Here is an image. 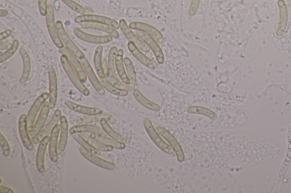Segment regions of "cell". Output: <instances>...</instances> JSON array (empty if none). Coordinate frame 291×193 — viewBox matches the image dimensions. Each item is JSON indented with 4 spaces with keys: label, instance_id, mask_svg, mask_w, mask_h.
Instances as JSON below:
<instances>
[{
    "label": "cell",
    "instance_id": "obj_43",
    "mask_svg": "<svg viewBox=\"0 0 291 193\" xmlns=\"http://www.w3.org/2000/svg\"><path fill=\"white\" fill-rule=\"evenodd\" d=\"M47 0H38V8L40 15L43 16L47 14Z\"/></svg>",
    "mask_w": 291,
    "mask_h": 193
},
{
    "label": "cell",
    "instance_id": "obj_31",
    "mask_svg": "<svg viewBox=\"0 0 291 193\" xmlns=\"http://www.w3.org/2000/svg\"><path fill=\"white\" fill-rule=\"evenodd\" d=\"M90 137L94 139V140L99 141L105 145H111V146L113 147L114 148L117 149V150H124L126 148V145L123 143V142L114 140L110 137H108L107 135L91 133Z\"/></svg>",
    "mask_w": 291,
    "mask_h": 193
},
{
    "label": "cell",
    "instance_id": "obj_17",
    "mask_svg": "<svg viewBox=\"0 0 291 193\" xmlns=\"http://www.w3.org/2000/svg\"><path fill=\"white\" fill-rule=\"evenodd\" d=\"M127 47L128 50L131 52L132 55L136 59L138 62H140L144 65L148 67V68L155 69L157 68L158 64L155 61L148 58V57L143 53H142L140 49L134 45V43L129 42L127 44Z\"/></svg>",
    "mask_w": 291,
    "mask_h": 193
},
{
    "label": "cell",
    "instance_id": "obj_41",
    "mask_svg": "<svg viewBox=\"0 0 291 193\" xmlns=\"http://www.w3.org/2000/svg\"><path fill=\"white\" fill-rule=\"evenodd\" d=\"M19 46V42L18 40L15 39L12 43V45L10 48L6 50L4 53L1 54L0 56V63L2 64L6 60H8L13 55H15L17 50H18Z\"/></svg>",
    "mask_w": 291,
    "mask_h": 193
},
{
    "label": "cell",
    "instance_id": "obj_49",
    "mask_svg": "<svg viewBox=\"0 0 291 193\" xmlns=\"http://www.w3.org/2000/svg\"><path fill=\"white\" fill-rule=\"evenodd\" d=\"M284 1H285L286 5H291V0H284Z\"/></svg>",
    "mask_w": 291,
    "mask_h": 193
},
{
    "label": "cell",
    "instance_id": "obj_36",
    "mask_svg": "<svg viewBox=\"0 0 291 193\" xmlns=\"http://www.w3.org/2000/svg\"><path fill=\"white\" fill-rule=\"evenodd\" d=\"M100 82L103 86L105 89L108 92L120 97H125L128 96V91L127 89H122L116 86L113 85L106 79H101Z\"/></svg>",
    "mask_w": 291,
    "mask_h": 193
},
{
    "label": "cell",
    "instance_id": "obj_12",
    "mask_svg": "<svg viewBox=\"0 0 291 193\" xmlns=\"http://www.w3.org/2000/svg\"><path fill=\"white\" fill-rule=\"evenodd\" d=\"M79 151L83 157L85 158L87 161L98 166V167L107 169V170H113L116 167V165L114 162L100 158L98 157V155L87 151L82 146L79 148Z\"/></svg>",
    "mask_w": 291,
    "mask_h": 193
},
{
    "label": "cell",
    "instance_id": "obj_38",
    "mask_svg": "<svg viewBox=\"0 0 291 193\" xmlns=\"http://www.w3.org/2000/svg\"><path fill=\"white\" fill-rule=\"evenodd\" d=\"M62 1L68 7L72 9L74 12L78 13L80 15H92L93 11L89 8L83 7L82 5L77 4L73 0H62Z\"/></svg>",
    "mask_w": 291,
    "mask_h": 193
},
{
    "label": "cell",
    "instance_id": "obj_9",
    "mask_svg": "<svg viewBox=\"0 0 291 193\" xmlns=\"http://www.w3.org/2000/svg\"><path fill=\"white\" fill-rule=\"evenodd\" d=\"M74 33L77 38L82 41L96 44V45H105L111 42L113 40V37L110 35H94L90 33H86L82 30L76 28L74 30Z\"/></svg>",
    "mask_w": 291,
    "mask_h": 193
},
{
    "label": "cell",
    "instance_id": "obj_15",
    "mask_svg": "<svg viewBox=\"0 0 291 193\" xmlns=\"http://www.w3.org/2000/svg\"><path fill=\"white\" fill-rule=\"evenodd\" d=\"M59 52L63 54V55L67 56L71 66L75 70L80 80H82L83 83H86L87 80V76L85 70L83 68L82 64L79 60V59L73 53L71 52L70 50L66 48V47H63V48L59 49Z\"/></svg>",
    "mask_w": 291,
    "mask_h": 193
},
{
    "label": "cell",
    "instance_id": "obj_30",
    "mask_svg": "<svg viewBox=\"0 0 291 193\" xmlns=\"http://www.w3.org/2000/svg\"><path fill=\"white\" fill-rule=\"evenodd\" d=\"M124 50L120 49L117 50L116 56V67L117 73L120 79L124 83L127 84L130 83V80L125 71L124 63Z\"/></svg>",
    "mask_w": 291,
    "mask_h": 193
},
{
    "label": "cell",
    "instance_id": "obj_21",
    "mask_svg": "<svg viewBox=\"0 0 291 193\" xmlns=\"http://www.w3.org/2000/svg\"><path fill=\"white\" fill-rule=\"evenodd\" d=\"M49 136H47L40 141L36 157V165L37 170L40 174H43L45 172V155L47 145L49 144Z\"/></svg>",
    "mask_w": 291,
    "mask_h": 193
},
{
    "label": "cell",
    "instance_id": "obj_22",
    "mask_svg": "<svg viewBox=\"0 0 291 193\" xmlns=\"http://www.w3.org/2000/svg\"><path fill=\"white\" fill-rule=\"evenodd\" d=\"M60 135L57 147V153L59 155L62 154L65 150L67 146L68 138H69V124L67 118L65 116H62L60 117Z\"/></svg>",
    "mask_w": 291,
    "mask_h": 193
},
{
    "label": "cell",
    "instance_id": "obj_8",
    "mask_svg": "<svg viewBox=\"0 0 291 193\" xmlns=\"http://www.w3.org/2000/svg\"><path fill=\"white\" fill-rule=\"evenodd\" d=\"M135 33H136V35L139 38L143 40L153 50L158 64H164V53L160 46H159L157 40L146 32L137 30Z\"/></svg>",
    "mask_w": 291,
    "mask_h": 193
},
{
    "label": "cell",
    "instance_id": "obj_35",
    "mask_svg": "<svg viewBox=\"0 0 291 193\" xmlns=\"http://www.w3.org/2000/svg\"><path fill=\"white\" fill-rule=\"evenodd\" d=\"M187 112L189 114H200L207 117L210 119L215 121L218 119V115L211 109L208 108L193 106L188 108Z\"/></svg>",
    "mask_w": 291,
    "mask_h": 193
},
{
    "label": "cell",
    "instance_id": "obj_29",
    "mask_svg": "<svg viewBox=\"0 0 291 193\" xmlns=\"http://www.w3.org/2000/svg\"><path fill=\"white\" fill-rule=\"evenodd\" d=\"M81 26L84 29L101 30V31L108 33V35H110L116 39H119L120 38L119 33L117 31L116 29L107 25L97 23L84 22L81 23Z\"/></svg>",
    "mask_w": 291,
    "mask_h": 193
},
{
    "label": "cell",
    "instance_id": "obj_34",
    "mask_svg": "<svg viewBox=\"0 0 291 193\" xmlns=\"http://www.w3.org/2000/svg\"><path fill=\"white\" fill-rule=\"evenodd\" d=\"M124 63L125 67H126L127 76L130 80V83L128 84L127 90L131 91L134 89L135 83H136V72H135L133 64L129 58L125 57Z\"/></svg>",
    "mask_w": 291,
    "mask_h": 193
},
{
    "label": "cell",
    "instance_id": "obj_1",
    "mask_svg": "<svg viewBox=\"0 0 291 193\" xmlns=\"http://www.w3.org/2000/svg\"><path fill=\"white\" fill-rule=\"evenodd\" d=\"M60 63L62 64V66L64 70V72L67 74L68 77L73 83L74 86L76 88V89L79 91L80 93H82L83 96H88L90 95V91L88 88L84 85V83L80 80V78L77 74L75 72V70L73 69L71 64L69 62V59L65 55H63L60 57Z\"/></svg>",
    "mask_w": 291,
    "mask_h": 193
},
{
    "label": "cell",
    "instance_id": "obj_7",
    "mask_svg": "<svg viewBox=\"0 0 291 193\" xmlns=\"http://www.w3.org/2000/svg\"><path fill=\"white\" fill-rule=\"evenodd\" d=\"M120 28L121 32H123V34L127 38L129 42H133L134 45L136 46L139 49L144 52L149 51L150 48L146 44L143 40L141 39L139 37L135 35V33L131 31L129 27L127 24V22L124 19H121L119 22Z\"/></svg>",
    "mask_w": 291,
    "mask_h": 193
},
{
    "label": "cell",
    "instance_id": "obj_18",
    "mask_svg": "<svg viewBox=\"0 0 291 193\" xmlns=\"http://www.w3.org/2000/svg\"><path fill=\"white\" fill-rule=\"evenodd\" d=\"M131 30H138L148 33L157 40V42L161 43L164 41V36L157 29L150 25L144 22H133L130 23L129 26Z\"/></svg>",
    "mask_w": 291,
    "mask_h": 193
},
{
    "label": "cell",
    "instance_id": "obj_13",
    "mask_svg": "<svg viewBox=\"0 0 291 193\" xmlns=\"http://www.w3.org/2000/svg\"><path fill=\"white\" fill-rule=\"evenodd\" d=\"M81 63H82L84 70L86 73L88 79H89L90 82L92 84L94 89L96 90V92L103 96L106 93V91L101 84L100 80L97 79L95 73L91 66L89 60L85 57V58L80 60Z\"/></svg>",
    "mask_w": 291,
    "mask_h": 193
},
{
    "label": "cell",
    "instance_id": "obj_48",
    "mask_svg": "<svg viewBox=\"0 0 291 193\" xmlns=\"http://www.w3.org/2000/svg\"><path fill=\"white\" fill-rule=\"evenodd\" d=\"M9 12L7 10L1 9V11H0V16H1V17H4V16H7Z\"/></svg>",
    "mask_w": 291,
    "mask_h": 193
},
{
    "label": "cell",
    "instance_id": "obj_25",
    "mask_svg": "<svg viewBox=\"0 0 291 193\" xmlns=\"http://www.w3.org/2000/svg\"><path fill=\"white\" fill-rule=\"evenodd\" d=\"M20 55H21L23 63V71L19 82L21 84L25 83L29 79L30 73H31L32 64L29 54L26 49L23 47L19 50Z\"/></svg>",
    "mask_w": 291,
    "mask_h": 193
},
{
    "label": "cell",
    "instance_id": "obj_20",
    "mask_svg": "<svg viewBox=\"0 0 291 193\" xmlns=\"http://www.w3.org/2000/svg\"><path fill=\"white\" fill-rule=\"evenodd\" d=\"M50 110L49 102L46 101L43 105L38 119H37L35 125H34L33 129L29 131L30 137L32 138L35 137L42 131L43 128L45 126L47 117L49 116Z\"/></svg>",
    "mask_w": 291,
    "mask_h": 193
},
{
    "label": "cell",
    "instance_id": "obj_10",
    "mask_svg": "<svg viewBox=\"0 0 291 193\" xmlns=\"http://www.w3.org/2000/svg\"><path fill=\"white\" fill-rule=\"evenodd\" d=\"M18 129L23 145L27 150L32 151L35 146L30 138L28 125V116L26 114H22L19 118Z\"/></svg>",
    "mask_w": 291,
    "mask_h": 193
},
{
    "label": "cell",
    "instance_id": "obj_39",
    "mask_svg": "<svg viewBox=\"0 0 291 193\" xmlns=\"http://www.w3.org/2000/svg\"><path fill=\"white\" fill-rule=\"evenodd\" d=\"M117 50V47L113 46L111 47L109 50V54H108V64L111 73L118 79L119 76H118L117 73L116 67V56Z\"/></svg>",
    "mask_w": 291,
    "mask_h": 193
},
{
    "label": "cell",
    "instance_id": "obj_23",
    "mask_svg": "<svg viewBox=\"0 0 291 193\" xmlns=\"http://www.w3.org/2000/svg\"><path fill=\"white\" fill-rule=\"evenodd\" d=\"M277 5L279 10V22L276 35L280 37L283 36L286 31L288 24V9L284 0H278Z\"/></svg>",
    "mask_w": 291,
    "mask_h": 193
},
{
    "label": "cell",
    "instance_id": "obj_42",
    "mask_svg": "<svg viewBox=\"0 0 291 193\" xmlns=\"http://www.w3.org/2000/svg\"><path fill=\"white\" fill-rule=\"evenodd\" d=\"M0 145H1L3 155L5 157H9L11 152V146H10L9 142L4 135H3L2 132H1V136H0Z\"/></svg>",
    "mask_w": 291,
    "mask_h": 193
},
{
    "label": "cell",
    "instance_id": "obj_28",
    "mask_svg": "<svg viewBox=\"0 0 291 193\" xmlns=\"http://www.w3.org/2000/svg\"><path fill=\"white\" fill-rule=\"evenodd\" d=\"M133 93L135 100H136L141 106L146 108V109L154 112H157L161 110V107L160 105L147 99V98L141 92L140 90L134 89Z\"/></svg>",
    "mask_w": 291,
    "mask_h": 193
},
{
    "label": "cell",
    "instance_id": "obj_11",
    "mask_svg": "<svg viewBox=\"0 0 291 193\" xmlns=\"http://www.w3.org/2000/svg\"><path fill=\"white\" fill-rule=\"evenodd\" d=\"M50 96L49 93L45 92L36 98L29 110L28 114V125L29 131L33 129L36 118L39 111Z\"/></svg>",
    "mask_w": 291,
    "mask_h": 193
},
{
    "label": "cell",
    "instance_id": "obj_37",
    "mask_svg": "<svg viewBox=\"0 0 291 193\" xmlns=\"http://www.w3.org/2000/svg\"><path fill=\"white\" fill-rule=\"evenodd\" d=\"M73 137L74 140L81 145V146L85 148L87 151L92 152V153L97 155H100L101 154L100 151L97 150V148L93 146L90 142L88 141L82 136V134H80V133L73 134Z\"/></svg>",
    "mask_w": 291,
    "mask_h": 193
},
{
    "label": "cell",
    "instance_id": "obj_3",
    "mask_svg": "<svg viewBox=\"0 0 291 193\" xmlns=\"http://www.w3.org/2000/svg\"><path fill=\"white\" fill-rule=\"evenodd\" d=\"M56 26L57 33H58L60 38L64 44V45L65 46L66 48L70 50L79 59L82 60L85 58V54L79 49V47L71 39L70 36L66 32L65 28H64L62 22L57 21L56 22Z\"/></svg>",
    "mask_w": 291,
    "mask_h": 193
},
{
    "label": "cell",
    "instance_id": "obj_33",
    "mask_svg": "<svg viewBox=\"0 0 291 193\" xmlns=\"http://www.w3.org/2000/svg\"><path fill=\"white\" fill-rule=\"evenodd\" d=\"M103 66L105 76H106V79L109 81L111 84H112L113 85L118 88H120V89L127 90L128 84H125L123 81L118 80V78L111 73L106 60L103 61Z\"/></svg>",
    "mask_w": 291,
    "mask_h": 193
},
{
    "label": "cell",
    "instance_id": "obj_44",
    "mask_svg": "<svg viewBox=\"0 0 291 193\" xmlns=\"http://www.w3.org/2000/svg\"><path fill=\"white\" fill-rule=\"evenodd\" d=\"M200 0H192L190 8H189L188 14L189 16H193L197 13L199 7Z\"/></svg>",
    "mask_w": 291,
    "mask_h": 193
},
{
    "label": "cell",
    "instance_id": "obj_19",
    "mask_svg": "<svg viewBox=\"0 0 291 193\" xmlns=\"http://www.w3.org/2000/svg\"><path fill=\"white\" fill-rule=\"evenodd\" d=\"M60 124H57L51 133L49 145V153L51 160L54 162L58 161V153H57V147H58V140L60 133Z\"/></svg>",
    "mask_w": 291,
    "mask_h": 193
},
{
    "label": "cell",
    "instance_id": "obj_32",
    "mask_svg": "<svg viewBox=\"0 0 291 193\" xmlns=\"http://www.w3.org/2000/svg\"><path fill=\"white\" fill-rule=\"evenodd\" d=\"M103 47L99 46L94 53L93 63L98 76L101 79H106L103 66L102 55Z\"/></svg>",
    "mask_w": 291,
    "mask_h": 193
},
{
    "label": "cell",
    "instance_id": "obj_27",
    "mask_svg": "<svg viewBox=\"0 0 291 193\" xmlns=\"http://www.w3.org/2000/svg\"><path fill=\"white\" fill-rule=\"evenodd\" d=\"M100 124L106 134L111 138L118 142H123L125 144H129L130 140L125 135L118 133L115 131L105 118H101Z\"/></svg>",
    "mask_w": 291,
    "mask_h": 193
},
{
    "label": "cell",
    "instance_id": "obj_24",
    "mask_svg": "<svg viewBox=\"0 0 291 193\" xmlns=\"http://www.w3.org/2000/svg\"><path fill=\"white\" fill-rule=\"evenodd\" d=\"M65 104L70 110L78 113L89 115V116H95L102 113V110L100 108L84 106L71 100H67Z\"/></svg>",
    "mask_w": 291,
    "mask_h": 193
},
{
    "label": "cell",
    "instance_id": "obj_47",
    "mask_svg": "<svg viewBox=\"0 0 291 193\" xmlns=\"http://www.w3.org/2000/svg\"><path fill=\"white\" fill-rule=\"evenodd\" d=\"M0 193H14L13 189L4 185H0Z\"/></svg>",
    "mask_w": 291,
    "mask_h": 193
},
{
    "label": "cell",
    "instance_id": "obj_40",
    "mask_svg": "<svg viewBox=\"0 0 291 193\" xmlns=\"http://www.w3.org/2000/svg\"><path fill=\"white\" fill-rule=\"evenodd\" d=\"M82 135L84 138L86 139V140L90 142L93 146L100 151L110 152L112 151L114 149V147L111 146V145H105L103 143H101V142L99 141L94 140V139L90 137V135L87 134V133H82Z\"/></svg>",
    "mask_w": 291,
    "mask_h": 193
},
{
    "label": "cell",
    "instance_id": "obj_4",
    "mask_svg": "<svg viewBox=\"0 0 291 193\" xmlns=\"http://www.w3.org/2000/svg\"><path fill=\"white\" fill-rule=\"evenodd\" d=\"M46 22L49 35L53 43L57 48H63L64 44L62 42V40H61L58 33L57 32L55 20V13H54V8L52 5H49L48 7H47Z\"/></svg>",
    "mask_w": 291,
    "mask_h": 193
},
{
    "label": "cell",
    "instance_id": "obj_46",
    "mask_svg": "<svg viewBox=\"0 0 291 193\" xmlns=\"http://www.w3.org/2000/svg\"><path fill=\"white\" fill-rule=\"evenodd\" d=\"M12 45V43L8 42H0V50H7Z\"/></svg>",
    "mask_w": 291,
    "mask_h": 193
},
{
    "label": "cell",
    "instance_id": "obj_16",
    "mask_svg": "<svg viewBox=\"0 0 291 193\" xmlns=\"http://www.w3.org/2000/svg\"><path fill=\"white\" fill-rule=\"evenodd\" d=\"M61 116H62V112L60 110H56L54 113L52 119L47 124L46 127L36 137L32 138L33 144H38L42 140V139L49 136L50 133H52L54 127L58 124Z\"/></svg>",
    "mask_w": 291,
    "mask_h": 193
},
{
    "label": "cell",
    "instance_id": "obj_26",
    "mask_svg": "<svg viewBox=\"0 0 291 193\" xmlns=\"http://www.w3.org/2000/svg\"><path fill=\"white\" fill-rule=\"evenodd\" d=\"M70 133L71 134L76 133H94L100 135H106V132L104 131L102 127L97 126V125L90 124L77 125L75 126L71 127L70 129Z\"/></svg>",
    "mask_w": 291,
    "mask_h": 193
},
{
    "label": "cell",
    "instance_id": "obj_6",
    "mask_svg": "<svg viewBox=\"0 0 291 193\" xmlns=\"http://www.w3.org/2000/svg\"><path fill=\"white\" fill-rule=\"evenodd\" d=\"M75 22L77 23L84 22L101 23V24L107 25L112 27L116 30L120 29L119 23L115 21L114 19L107 17V16L93 14L77 16L75 19Z\"/></svg>",
    "mask_w": 291,
    "mask_h": 193
},
{
    "label": "cell",
    "instance_id": "obj_14",
    "mask_svg": "<svg viewBox=\"0 0 291 193\" xmlns=\"http://www.w3.org/2000/svg\"><path fill=\"white\" fill-rule=\"evenodd\" d=\"M49 80V105L51 110L55 108L57 94H58V87H57V79L55 68L50 67L48 69Z\"/></svg>",
    "mask_w": 291,
    "mask_h": 193
},
{
    "label": "cell",
    "instance_id": "obj_5",
    "mask_svg": "<svg viewBox=\"0 0 291 193\" xmlns=\"http://www.w3.org/2000/svg\"><path fill=\"white\" fill-rule=\"evenodd\" d=\"M157 131L161 136L163 137L166 141L171 147L173 148L177 160L179 162H182L185 160V154L181 145L177 140L173 134L170 131L163 127H158Z\"/></svg>",
    "mask_w": 291,
    "mask_h": 193
},
{
    "label": "cell",
    "instance_id": "obj_45",
    "mask_svg": "<svg viewBox=\"0 0 291 193\" xmlns=\"http://www.w3.org/2000/svg\"><path fill=\"white\" fill-rule=\"evenodd\" d=\"M12 33V30L8 29L5 31L1 32L0 34V41L2 42L3 40H5L11 36Z\"/></svg>",
    "mask_w": 291,
    "mask_h": 193
},
{
    "label": "cell",
    "instance_id": "obj_2",
    "mask_svg": "<svg viewBox=\"0 0 291 193\" xmlns=\"http://www.w3.org/2000/svg\"><path fill=\"white\" fill-rule=\"evenodd\" d=\"M144 125L146 131L155 145L162 151L167 154H173L174 150L170 145L165 142L161 137V135L155 129L153 123L149 118H145Z\"/></svg>",
    "mask_w": 291,
    "mask_h": 193
}]
</instances>
